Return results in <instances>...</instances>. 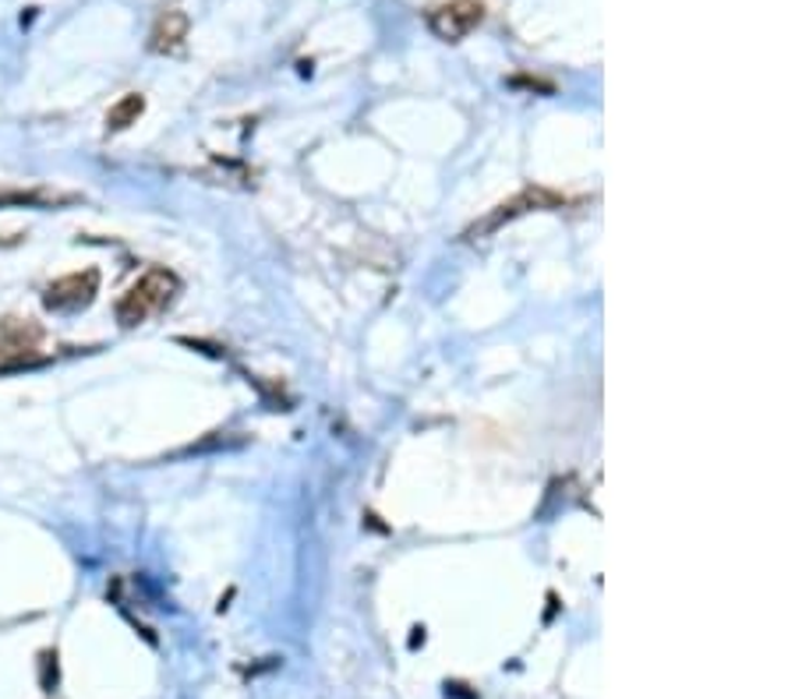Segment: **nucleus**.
I'll list each match as a JSON object with an SVG mask.
<instances>
[{"label":"nucleus","instance_id":"obj_1","mask_svg":"<svg viewBox=\"0 0 795 699\" xmlns=\"http://www.w3.org/2000/svg\"><path fill=\"white\" fill-rule=\"evenodd\" d=\"M181 279L170 273V269H149L146 276H138L132 287L124 290V297L113 308L121 329H135V325H146L149 319L160 315L163 308H170V301L177 297Z\"/></svg>","mask_w":795,"mask_h":699},{"label":"nucleus","instance_id":"obj_2","mask_svg":"<svg viewBox=\"0 0 795 699\" xmlns=\"http://www.w3.org/2000/svg\"><path fill=\"white\" fill-rule=\"evenodd\" d=\"M570 198L559 195V191H551V188H542V184H531V188H523L520 195H513L509 202H499L481 223H474L471 230H467L463 237H488L495 234L499 226L506 223H513L520 216H527V212H548V209H562Z\"/></svg>","mask_w":795,"mask_h":699},{"label":"nucleus","instance_id":"obj_3","mask_svg":"<svg viewBox=\"0 0 795 699\" xmlns=\"http://www.w3.org/2000/svg\"><path fill=\"white\" fill-rule=\"evenodd\" d=\"M99 294V273L96 269H85V273H71L53 279L47 290H42V308L53 311V315H71V311H82L96 301Z\"/></svg>","mask_w":795,"mask_h":699},{"label":"nucleus","instance_id":"obj_4","mask_svg":"<svg viewBox=\"0 0 795 699\" xmlns=\"http://www.w3.org/2000/svg\"><path fill=\"white\" fill-rule=\"evenodd\" d=\"M481 22H485V4H481V0H446V4L432 8V14H428L432 33L446 42H460L463 36H471Z\"/></svg>","mask_w":795,"mask_h":699},{"label":"nucleus","instance_id":"obj_5","mask_svg":"<svg viewBox=\"0 0 795 699\" xmlns=\"http://www.w3.org/2000/svg\"><path fill=\"white\" fill-rule=\"evenodd\" d=\"M188 28H191V22L184 11H177V8L163 11L160 18H156L152 33H149V50L152 53H181L184 39H188Z\"/></svg>","mask_w":795,"mask_h":699},{"label":"nucleus","instance_id":"obj_6","mask_svg":"<svg viewBox=\"0 0 795 699\" xmlns=\"http://www.w3.org/2000/svg\"><path fill=\"white\" fill-rule=\"evenodd\" d=\"M75 202V195H61L53 188H28V191H4L0 195V209H18V205H33V209H57Z\"/></svg>","mask_w":795,"mask_h":699},{"label":"nucleus","instance_id":"obj_7","mask_svg":"<svg viewBox=\"0 0 795 699\" xmlns=\"http://www.w3.org/2000/svg\"><path fill=\"white\" fill-rule=\"evenodd\" d=\"M141 113H146V96H141V92H127V96H121L117 103L110 107V113H107V132H110V135L127 132V127H132V124H138Z\"/></svg>","mask_w":795,"mask_h":699}]
</instances>
